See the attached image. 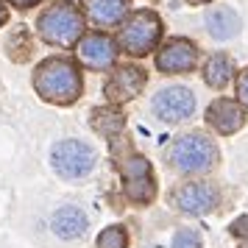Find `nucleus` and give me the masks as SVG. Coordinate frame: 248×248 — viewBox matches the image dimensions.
Instances as JSON below:
<instances>
[{"label": "nucleus", "mask_w": 248, "mask_h": 248, "mask_svg": "<svg viewBox=\"0 0 248 248\" xmlns=\"http://www.w3.org/2000/svg\"><path fill=\"white\" fill-rule=\"evenodd\" d=\"M34 87L36 92L50 103L70 106L81 98L84 81H81L78 64L67 56H50L45 59L34 73Z\"/></svg>", "instance_id": "obj_1"}, {"label": "nucleus", "mask_w": 248, "mask_h": 248, "mask_svg": "<svg viewBox=\"0 0 248 248\" xmlns=\"http://www.w3.org/2000/svg\"><path fill=\"white\" fill-rule=\"evenodd\" d=\"M39 36L53 47H70L84 34V17L70 0H56L36 20Z\"/></svg>", "instance_id": "obj_2"}, {"label": "nucleus", "mask_w": 248, "mask_h": 248, "mask_svg": "<svg viewBox=\"0 0 248 248\" xmlns=\"http://www.w3.org/2000/svg\"><path fill=\"white\" fill-rule=\"evenodd\" d=\"M168 162L179 173H187V176L206 173L217 165V145L203 134H184L170 145Z\"/></svg>", "instance_id": "obj_3"}, {"label": "nucleus", "mask_w": 248, "mask_h": 248, "mask_svg": "<svg viewBox=\"0 0 248 248\" xmlns=\"http://www.w3.org/2000/svg\"><path fill=\"white\" fill-rule=\"evenodd\" d=\"M162 39V20L151 9L134 12L120 28V47L128 56H148Z\"/></svg>", "instance_id": "obj_4"}, {"label": "nucleus", "mask_w": 248, "mask_h": 248, "mask_svg": "<svg viewBox=\"0 0 248 248\" xmlns=\"http://www.w3.org/2000/svg\"><path fill=\"white\" fill-rule=\"evenodd\" d=\"M50 162L62 179H81L95 168V151L81 140H62L53 145Z\"/></svg>", "instance_id": "obj_5"}, {"label": "nucleus", "mask_w": 248, "mask_h": 248, "mask_svg": "<svg viewBox=\"0 0 248 248\" xmlns=\"http://www.w3.org/2000/svg\"><path fill=\"white\" fill-rule=\"evenodd\" d=\"M170 201L184 215H206L217 206L220 192L209 181H190V184H181L179 190L170 195Z\"/></svg>", "instance_id": "obj_6"}, {"label": "nucleus", "mask_w": 248, "mask_h": 248, "mask_svg": "<svg viewBox=\"0 0 248 248\" xmlns=\"http://www.w3.org/2000/svg\"><path fill=\"white\" fill-rule=\"evenodd\" d=\"M120 173H123V181H125L128 201H134V203L154 201L156 184H154V176H151V162L145 156H128L120 165Z\"/></svg>", "instance_id": "obj_7"}, {"label": "nucleus", "mask_w": 248, "mask_h": 248, "mask_svg": "<svg viewBox=\"0 0 248 248\" xmlns=\"http://www.w3.org/2000/svg\"><path fill=\"white\" fill-rule=\"evenodd\" d=\"M195 112V95L187 87H165L154 98V114L162 123H181Z\"/></svg>", "instance_id": "obj_8"}, {"label": "nucleus", "mask_w": 248, "mask_h": 248, "mask_svg": "<svg viewBox=\"0 0 248 248\" xmlns=\"http://www.w3.org/2000/svg\"><path fill=\"white\" fill-rule=\"evenodd\" d=\"M198 62V47L192 45L190 39H168L162 50L156 53V70L168 73V76H179V73H190Z\"/></svg>", "instance_id": "obj_9"}, {"label": "nucleus", "mask_w": 248, "mask_h": 248, "mask_svg": "<svg viewBox=\"0 0 248 248\" xmlns=\"http://www.w3.org/2000/svg\"><path fill=\"white\" fill-rule=\"evenodd\" d=\"M145 81H148V76H145L142 67L125 64V67H120L117 73H112V78L106 81L103 92H106V98L112 103H125V101L137 98L140 92L145 90Z\"/></svg>", "instance_id": "obj_10"}, {"label": "nucleus", "mask_w": 248, "mask_h": 248, "mask_svg": "<svg viewBox=\"0 0 248 248\" xmlns=\"http://www.w3.org/2000/svg\"><path fill=\"white\" fill-rule=\"evenodd\" d=\"M78 59L90 70L103 73V70H109L114 64V59H117V45H114L106 34H90V36L81 39Z\"/></svg>", "instance_id": "obj_11"}, {"label": "nucleus", "mask_w": 248, "mask_h": 248, "mask_svg": "<svg viewBox=\"0 0 248 248\" xmlns=\"http://www.w3.org/2000/svg\"><path fill=\"white\" fill-rule=\"evenodd\" d=\"M206 123L212 125L217 134H234V131H240L246 125V109L237 101L217 98L206 109Z\"/></svg>", "instance_id": "obj_12"}, {"label": "nucleus", "mask_w": 248, "mask_h": 248, "mask_svg": "<svg viewBox=\"0 0 248 248\" xmlns=\"http://www.w3.org/2000/svg\"><path fill=\"white\" fill-rule=\"evenodd\" d=\"M84 14L90 17L92 25L98 28H112L128 14L131 0H81Z\"/></svg>", "instance_id": "obj_13"}, {"label": "nucleus", "mask_w": 248, "mask_h": 248, "mask_svg": "<svg viewBox=\"0 0 248 248\" xmlns=\"http://www.w3.org/2000/svg\"><path fill=\"white\" fill-rule=\"evenodd\" d=\"M240 28H243V23H240L237 12L229 9V6H217V9H209L206 12V31H209L212 39L226 42V39H232V36L240 34Z\"/></svg>", "instance_id": "obj_14"}, {"label": "nucleus", "mask_w": 248, "mask_h": 248, "mask_svg": "<svg viewBox=\"0 0 248 248\" xmlns=\"http://www.w3.org/2000/svg\"><path fill=\"white\" fill-rule=\"evenodd\" d=\"M87 226H90V220H87V215L81 212L78 206H62L53 215V232L62 240H78V237H84Z\"/></svg>", "instance_id": "obj_15"}, {"label": "nucleus", "mask_w": 248, "mask_h": 248, "mask_svg": "<svg viewBox=\"0 0 248 248\" xmlns=\"http://www.w3.org/2000/svg\"><path fill=\"white\" fill-rule=\"evenodd\" d=\"M90 125L95 128V134L112 140V137H117L123 131L125 117H123V112H117L112 106H98V109H92V114H90Z\"/></svg>", "instance_id": "obj_16"}, {"label": "nucleus", "mask_w": 248, "mask_h": 248, "mask_svg": "<svg viewBox=\"0 0 248 248\" xmlns=\"http://www.w3.org/2000/svg\"><path fill=\"white\" fill-rule=\"evenodd\" d=\"M232 59L226 56V53H215L209 62H206V67H203V81L212 87V90H223L226 84L232 81Z\"/></svg>", "instance_id": "obj_17"}, {"label": "nucleus", "mask_w": 248, "mask_h": 248, "mask_svg": "<svg viewBox=\"0 0 248 248\" xmlns=\"http://www.w3.org/2000/svg\"><path fill=\"white\" fill-rule=\"evenodd\" d=\"M125 246H128V234H125L123 226H109L98 237V248H125Z\"/></svg>", "instance_id": "obj_18"}, {"label": "nucleus", "mask_w": 248, "mask_h": 248, "mask_svg": "<svg viewBox=\"0 0 248 248\" xmlns=\"http://www.w3.org/2000/svg\"><path fill=\"white\" fill-rule=\"evenodd\" d=\"M173 248H201V234L195 229H179L173 237Z\"/></svg>", "instance_id": "obj_19"}, {"label": "nucleus", "mask_w": 248, "mask_h": 248, "mask_svg": "<svg viewBox=\"0 0 248 248\" xmlns=\"http://www.w3.org/2000/svg\"><path fill=\"white\" fill-rule=\"evenodd\" d=\"M237 98L243 106H248V67L237 76Z\"/></svg>", "instance_id": "obj_20"}, {"label": "nucleus", "mask_w": 248, "mask_h": 248, "mask_svg": "<svg viewBox=\"0 0 248 248\" xmlns=\"http://www.w3.org/2000/svg\"><path fill=\"white\" fill-rule=\"evenodd\" d=\"M229 232L234 237H243V240H248V215H243V217H237L234 223L229 226Z\"/></svg>", "instance_id": "obj_21"}, {"label": "nucleus", "mask_w": 248, "mask_h": 248, "mask_svg": "<svg viewBox=\"0 0 248 248\" xmlns=\"http://www.w3.org/2000/svg\"><path fill=\"white\" fill-rule=\"evenodd\" d=\"M12 3L17 6V9H31V6H39L42 0H12Z\"/></svg>", "instance_id": "obj_22"}, {"label": "nucleus", "mask_w": 248, "mask_h": 248, "mask_svg": "<svg viewBox=\"0 0 248 248\" xmlns=\"http://www.w3.org/2000/svg\"><path fill=\"white\" fill-rule=\"evenodd\" d=\"M6 20H9V9H6V3L0 0V25H6Z\"/></svg>", "instance_id": "obj_23"}, {"label": "nucleus", "mask_w": 248, "mask_h": 248, "mask_svg": "<svg viewBox=\"0 0 248 248\" xmlns=\"http://www.w3.org/2000/svg\"><path fill=\"white\" fill-rule=\"evenodd\" d=\"M187 3H192V6H201V3H209V0H187Z\"/></svg>", "instance_id": "obj_24"}, {"label": "nucleus", "mask_w": 248, "mask_h": 248, "mask_svg": "<svg viewBox=\"0 0 248 248\" xmlns=\"http://www.w3.org/2000/svg\"><path fill=\"white\" fill-rule=\"evenodd\" d=\"M243 248H248V246H243Z\"/></svg>", "instance_id": "obj_25"}]
</instances>
